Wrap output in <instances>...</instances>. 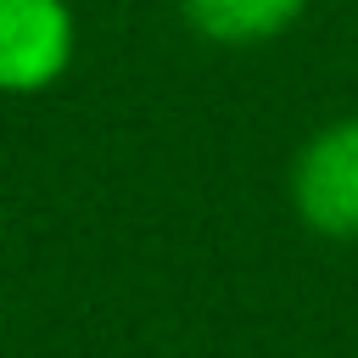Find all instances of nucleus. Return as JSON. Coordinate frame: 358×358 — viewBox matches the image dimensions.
I'll use <instances>...</instances> for the list:
<instances>
[{
    "label": "nucleus",
    "instance_id": "1",
    "mask_svg": "<svg viewBox=\"0 0 358 358\" xmlns=\"http://www.w3.org/2000/svg\"><path fill=\"white\" fill-rule=\"evenodd\" d=\"M291 213L319 241H358V112L313 129L296 145Z\"/></svg>",
    "mask_w": 358,
    "mask_h": 358
},
{
    "label": "nucleus",
    "instance_id": "2",
    "mask_svg": "<svg viewBox=\"0 0 358 358\" xmlns=\"http://www.w3.org/2000/svg\"><path fill=\"white\" fill-rule=\"evenodd\" d=\"M78 56L67 0H0V95H45Z\"/></svg>",
    "mask_w": 358,
    "mask_h": 358
},
{
    "label": "nucleus",
    "instance_id": "3",
    "mask_svg": "<svg viewBox=\"0 0 358 358\" xmlns=\"http://www.w3.org/2000/svg\"><path fill=\"white\" fill-rule=\"evenodd\" d=\"M308 6L313 0H179V17L190 22L196 39L246 50V45H268L291 34Z\"/></svg>",
    "mask_w": 358,
    "mask_h": 358
}]
</instances>
